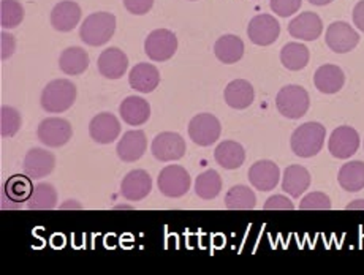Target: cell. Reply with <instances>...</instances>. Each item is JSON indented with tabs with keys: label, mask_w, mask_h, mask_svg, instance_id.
Instances as JSON below:
<instances>
[{
	"label": "cell",
	"mask_w": 364,
	"mask_h": 275,
	"mask_svg": "<svg viewBox=\"0 0 364 275\" xmlns=\"http://www.w3.org/2000/svg\"><path fill=\"white\" fill-rule=\"evenodd\" d=\"M326 130L318 122H307L293 131L291 151L301 158L315 157L325 144Z\"/></svg>",
	"instance_id": "obj_1"
},
{
	"label": "cell",
	"mask_w": 364,
	"mask_h": 275,
	"mask_svg": "<svg viewBox=\"0 0 364 275\" xmlns=\"http://www.w3.org/2000/svg\"><path fill=\"white\" fill-rule=\"evenodd\" d=\"M116 31V18L111 13H92L84 19L80 29V37L89 46H102L108 43Z\"/></svg>",
	"instance_id": "obj_2"
},
{
	"label": "cell",
	"mask_w": 364,
	"mask_h": 275,
	"mask_svg": "<svg viewBox=\"0 0 364 275\" xmlns=\"http://www.w3.org/2000/svg\"><path fill=\"white\" fill-rule=\"evenodd\" d=\"M76 86L68 80H54L41 92V108L51 114H59L73 107Z\"/></svg>",
	"instance_id": "obj_3"
},
{
	"label": "cell",
	"mask_w": 364,
	"mask_h": 275,
	"mask_svg": "<svg viewBox=\"0 0 364 275\" xmlns=\"http://www.w3.org/2000/svg\"><path fill=\"white\" fill-rule=\"evenodd\" d=\"M309 104L311 98L307 90L301 86H295V84L285 86L284 89L279 90L276 97V107L279 112L289 119H301L306 116Z\"/></svg>",
	"instance_id": "obj_4"
},
{
	"label": "cell",
	"mask_w": 364,
	"mask_h": 275,
	"mask_svg": "<svg viewBox=\"0 0 364 275\" xmlns=\"http://www.w3.org/2000/svg\"><path fill=\"white\" fill-rule=\"evenodd\" d=\"M178 49V38L171 31L157 29L148 35L144 41V53L154 62L171 59Z\"/></svg>",
	"instance_id": "obj_5"
},
{
	"label": "cell",
	"mask_w": 364,
	"mask_h": 275,
	"mask_svg": "<svg viewBox=\"0 0 364 275\" xmlns=\"http://www.w3.org/2000/svg\"><path fill=\"white\" fill-rule=\"evenodd\" d=\"M157 183L160 192L168 198H181L191 188V176L182 166L170 165L160 171Z\"/></svg>",
	"instance_id": "obj_6"
},
{
	"label": "cell",
	"mask_w": 364,
	"mask_h": 275,
	"mask_svg": "<svg viewBox=\"0 0 364 275\" xmlns=\"http://www.w3.org/2000/svg\"><path fill=\"white\" fill-rule=\"evenodd\" d=\"M222 125L219 119L213 114H198L188 124V136L197 146L208 147L213 146L220 138Z\"/></svg>",
	"instance_id": "obj_7"
},
{
	"label": "cell",
	"mask_w": 364,
	"mask_h": 275,
	"mask_svg": "<svg viewBox=\"0 0 364 275\" xmlns=\"http://www.w3.org/2000/svg\"><path fill=\"white\" fill-rule=\"evenodd\" d=\"M151 151L159 161H176L184 157L186 141L179 133L164 131L154 138Z\"/></svg>",
	"instance_id": "obj_8"
},
{
	"label": "cell",
	"mask_w": 364,
	"mask_h": 275,
	"mask_svg": "<svg viewBox=\"0 0 364 275\" xmlns=\"http://www.w3.org/2000/svg\"><path fill=\"white\" fill-rule=\"evenodd\" d=\"M38 139L48 147L65 146L73 135L72 125L60 117H48L38 125Z\"/></svg>",
	"instance_id": "obj_9"
},
{
	"label": "cell",
	"mask_w": 364,
	"mask_h": 275,
	"mask_svg": "<svg viewBox=\"0 0 364 275\" xmlns=\"http://www.w3.org/2000/svg\"><path fill=\"white\" fill-rule=\"evenodd\" d=\"M325 40L331 51L338 54H346L358 45L360 35L352 26L344 23V21H336V23L328 27Z\"/></svg>",
	"instance_id": "obj_10"
},
{
	"label": "cell",
	"mask_w": 364,
	"mask_h": 275,
	"mask_svg": "<svg viewBox=\"0 0 364 275\" xmlns=\"http://www.w3.org/2000/svg\"><path fill=\"white\" fill-rule=\"evenodd\" d=\"M281 33V24L271 15H258L250 19L247 35L252 43L258 46H269L274 43Z\"/></svg>",
	"instance_id": "obj_11"
},
{
	"label": "cell",
	"mask_w": 364,
	"mask_h": 275,
	"mask_svg": "<svg viewBox=\"0 0 364 275\" xmlns=\"http://www.w3.org/2000/svg\"><path fill=\"white\" fill-rule=\"evenodd\" d=\"M358 147H360L358 131L347 125L336 129L331 133L330 143H328V149H330L331 155L339 160L350 158L353 153H356Z\"/></svg>",
	"instance_id": "obj_12"
},
{
	"label": "cell",
	"mask_w": 364,
	"mask_h": 275,
	"mask_svg": "<svg viewBox=\"0 0 364 275\" xmlns=\"http://www.w3.org/2000/svg\"><path fill=\"white\" fill-rule=\"evenodd\" d=\"M281 179V169L271 160H260L249 169V180L260 192L274 190Z\"/></svg>",
	"instance_id": "obj_13"
},
{
	"label": "cell",
	"mask_w": 364,
	"mask_h": 275,
	"mask_svg": "<svg viewBox=\"0 0 364 275\" xmlns=\"http://www.w3.org/2000/svg\"><path fill=\"white\" fill-rule=\"evenodd\" d=\"M89 135L95 143L99 144H111L121 135V122L117 121L114 114L102 112L95 116L89 124Z\"/></svg>",
	"instance_id": "obj_14"
},
{
	"label": "cell",
	"mask_w": 364,
	"mask_h": 275,
	"mask_svg": "<svg viewBox=\"0 0 364 275\" xmlns=\"http://www.w3.org/2000/svg\"><path fill=\"white\" fill-rule=\"evenodd\" d=\"M152 179L143 169H135L125 176L121 183V193L129 201H141L151 193Z\"/></svg>",
	"instance_id": "obj_15"
},
{
	"label": "cell",
	"mask_w": 364,
	"mask_h": 275,
	"mask_svg": "<svg viewBox=\"0 0 364 275\" xmlns=\"http://www.w3.org/2000/svg\"><path fill=\"white\" fill-rule=\"evenodd\" d=\"M289 32L293 38L314 41L320 37L321 32H323V23H321L317 13L306 11L301 13L299 16L291 21L289 26Z\"/></svg>",
	"instance_id": "obj_16"
},
{
	"label": "cell",
	"mask_w": 364,
	"mask_h": 275,
	"mask_svg": "<svg viewBox=\"0 0 364 275\" xmlns=\"http://www.w3.org/2000/svg\"><path fill=\"white\" fill-rule=\"evenodd\" d=\"M97 68L102 76L108 77V80H119L129 68V58L125 55L121 49L117 48H108L100 54L99 62H97Z\"/></svg>",
	"instance_id": "obj_17"
},
{
	"label": "cell",
	"mask_w": 364,
	"mask_h": 275,
	"mask_svg": "<svg viewBox=\"0 0 364 275\" xmlns=\"http://www.w3.org/2000/svg\"><path fill=\"white\" fill-rule=\"evenodd\" d=\"M146 147H148L146 133L141 130H130L124 133L122 139L119 141L116 152L122 161L132 163V161H136L143 157Z\"/></svg>",
	"instance_id": "obj_18"
},
{
	"label": "cell",
	"mask_w": 364,
	"mask_h": 275,
	"mask_svg": "<svg viewBox=\"0 0 364 275\" xmlns=\"http://www.w3.org/2000/svg\"><path fill=\"white\" fill-rule=\"evenodd\" d=\"M54 166V155L45 149H40V147L31 149L24 158V173L29 176V178H45V176L53 173Z\"/></svg>",
	"instance_id": "obj_19"
},
{
	"label": "cell",
	"mask_w": 364,
	"mask_h": 275,
	"mask_svg": "<svg viewBox=\"0 0 364 275\" xmlns=\"http://www.w3.org/2000/svg\"><path fill=\"white\" fill-rule=\"evenodd\" d=\"M129 82L133 90L141 92V94H151L159 86L160 73L151 63H138L130 70Z\"/></svg>",
	"instance_id": "obj_20"
},
{
	"label": "cell",
	"mask_w": 364,
	"mask_h": 275,
	"mask_svg": "<svg viewBox=\"0 0 364 275\" xmlns=\"http://www.w3.org/2000/svg\"><path fill=\"white\" fill-rule=\"evenodd\" d=\"M81 19V9L76 2L65 0L58 4L51 11V24L55 31L70 32L78 26Z\"/></svg>",
	"instance_id": "obj_21"
},
{
	"label": "cell",
	"mask_w": 364,
	"mask_h": 275,
	"mask_svg": "<svg viewBox=\"0 0 364 275\" xmlns=\"http://www.w3.org/2000/svg\"><path fill=\"white\" fill-rule=\"evenodd\" d=\"M119 114H121L122 121L125 124L138 126L149 121L151 107L144 98L132 95L125 98V100L121 103V107H119Z\"/></svg>",
	"instance_id": "obj_22"
},
{
	"label": "cell",
	"mask_w": 364,
	"mask_h": 275,
	"mask_svg": "<svg viewBox=\"0 0 364 275\" xmlns=\"http://www.w3.org/2000/svg\"><path fill=\"white\" fill-rule=\"evenodd\" d=\"M311 185V174L304 166H287L282 176V190L291 198H299Z\"/></svg>",
	"instance_id": "obj_23"
},
{
	"label": "cell",
	"mask_w": 364,
	"mask_h": 275,
	"mask_svg": "<svg viewBox=\"0 0 364 275\" xmlns=\"http://www.w3.org/2000/svg\"><path fill=\"white\" fill-rule=\"evenodd\" d=\"M315 87H317L321 94H336L342 87H344L346 76L344 72L338 65H321L314 76Z\"/></svg>",
	"instance_id": "obj_24"
},
{
	"label": "cell",
	"mask_w": 364,
	"mask_h": 275,
	"mask_svg": "<svg viewBox=\"0 0 364 275\" xmlns=\"http://www.w3.org/2000/svg\"><path fill=\"white\" fill-rule=\"evenodd\" d=\"M225 102L233 109H246L254 103L255 92L252 84L246 80H235L225 89Z\"/></svg>",
	"instance_id": "obj_25"
},
{
	"label": "cell",
	"mask_w": 364,
	"mask_h": 275,
	"mask_svg": "<svg viewBox=\"0 0 364 275\" xmlns=\"http://www.w3.org/2000/svg\"><path fill=\"white\" fill-rule=\"evenodd\" d=\"M214 158L217 163L225 169H237L241 168L246 160L244 147L236 141H223L214 152Z\"/></svg>",
	"instance_id": "obj_26"
},
{
	"label": "cell",
	"mask_w": 364,
	"mask_h": 275,
	"mask_svg": "<svg viewBox=\"0 0 364 275\" xmlns=\"http://www.w3.org/2000/svg\"><path fill=\"white\" fill-rule=\"evenodd\" d=\"M59 67L65 75H70V76L81 75L89 68V55L80 46L67 48L65 51L60 54Z\"/></svg>",
	"instance_id": "obj_27"
},
{
	"label": "cell",
	"mask_w": 364,
	"mask_h": 275,
	"mask_svg": "<svg viewBox=\"0 0 364 275\" xmlns=\"http://www.w3.org/2000/svg\"><path fill=\"white\" fill-rule=\"evenodd\" d=\"M215 58L223 63H235L244 55V43L236 35H223L214 45Z\"/></svg>",
	"instance_id": "obj_28"
},
{
	"label": "cell",
	"mask_w": 364,
	"mask_h": 275,
	"mask_svg": "<svg viewBox=\"0 0 364 275\" xmlns=\"http://www.w3.org/2000/svg\"><path fill=\"white\" fill-rule=\"evenodd\" d=\"M338 180L347 192H360L364 188V161H348L341 168Z\"/></svg>",
	"instance_id": "obj_29"
},
{
	"label": "cell",
	"mask_w": 364,
	"mask_h": 275,
	"mask_svg": "<svg viewBox=\"0 0 364 275\" xmlns=\"http://www.w3.org/2000/svg\"><path fill=\"white\" fill-rule=\"evenodd\" d=\"M58 206V192L51 183L41 182L35 185L31 198L27 200V209L31 210H51Z\"/></svg>",
	"instance_id": "obj_30"
},
{
	"label": "cell",
	"mask_w": 364,
	"mask_h": 275,
	"mask_svg": "<svg viewBox=\"0 0 364 275\" xmlns=\"http://www.w3.org/2000/svg\"><path fill=\"white\" fill-rule=\"evenodd\" d=\"M281 62L291 72H299L309 63V49L301 43H287L281 51Z\"/></svg>",
	"instance_id": "obj_31"
},
{
	"label": "cell",
	"mask_w": 364,
	"mask_h": 275,
	"mask_svg": "<svg viewBox=\"0 0 364 275\" xmlns=\"http://www.w3.org/2000/svg\"><path fill=\"white\" fill-rule=\"evenodd\" d=\"M255 204L257 196L247 185H235L225 195V206L230 210H250Z\"/></svg>",
	"instance_id": "obj_32"
},
{
	"label": "cell",
	"mask_w": 364,
	"mask_h": 275,
	"mask_svg": "<svg viewBox=\"0 0 364 275\" xmlns=\"http://www.w3.org/2000/svg\"><path fill=\"white\" fill-rule=\"evenodd\" d=\"M222 190V179L220 176L214 169H208V171L201 173L197 180H195V193H197L201 200H214Z\"/></svg>",
	"instance_id": "obj_33"
},
{
	"label": "cell",
	"mask_w": 364,
	"mask_h": 275,
	"mask_svg": "<svg viewBox=\"0 0 364 275\" xmlns=\"http://www.w3.org/2000/svg\"><path fill=\"white\" fill-rule=\"evenodd\" d=\"M33 183L31 178H24V176H13L5 183L4 196L10 198L13 203H27L33 192Z\"/></svg>",
	"instance_id": "obj_34"
},
{
	"label": "cell",
	"mask_w": 364,
	"mask_h": 275,
	"mask_svg": "<svg viewBox=\"0 0 364 275\" xmlns=\"http://www.w3.org/2000/svg\"><path fill=\"white\" fill-rule=\"evenodd\" d=\"M24 19V9L18 0H2L0 4V24L4 29H15Z\"/></svg>",
	"instance_id": "obj_35"
},
{
	"label": "cell",
	"mask_w": 364,
	"mask_h": 275,
	"mask_svg": "<svg viewBox=\"0 0 364 275\" xmlns=\"http://www.w3.org/2000/svg\"><path fill=\"white\" fill-rule=\"evenodd\" d=\"M21 129V114L11 107H2L0 109V133L4 138L15 136Z\"/></svg>",
	"instance_id": "obj_36"
},
{
	"label": "cell",
	"mask_w": 364,
	"mask_h": 275,
	"mask_svg": "<svg viewBox=\"0 0 364 275\" xmlns=\"http://www.w3.org/2000/svg\"><path fill=\"white\" fill-rule=\"evenodd\" d=\"M301 210H330L331 209V200L330 196L321 192H312L306 195L299 203Z\"/></svg>",
	"instance_id": "obj_37"
},
{
	"label": "cell",
	"mask_w": 364,
	"mask_h": 275,
	"mask_svg": "<svg viewBox=\"0 0 364 275\" xmlns=\"http://www.w3.org/2000/svg\"><path fill=\"white\" fill-rule=\"evenodd\" d=\"M303 0H269L271 10L281 18H289L301 9Z\"/></svg>",
	"instance_id": "obj_38"
},
{
	"label": "cell",
	"mask_w": 364,
	"mask_h": 275,
	"mask_svg": "<svg viewBox=\"0 0 364 275\" xmlns=\"http://www.w3.org/2000/svg\"><path fill=\"white\" fill-rule=\"evenodd\" d=\"M263 207L266 210H293L295 209V204H293L284 195H274V196H271V198L266 200Z\"/></svg>",
	"instance_id": "obj_39"
},
{
	"label": "cell",
	"mask_w": 364,
	"mask_h": 275,
	"mask_svg": "<svg viewBox=\"0 0 364 275\" xmlns=\"http://www.w3.org/2000/svg\"><path fill=\"white\" fill-rule=\"evenodd\" d=\"M125 9H127L132 15H146L154 5V0H124Z\"/></svg>",
	"instance_id": "obj_40"
},
{
	"label": "cell",
	"mask_w": 364,
	"mask_h": 275,
	"mask_svg": "<svg viewBox=\"0 0 364 275\" xmlns=\"http://www.w3.org/2000/svg\"><path fill=\"white\" fill-rule=\"evenodd\" d=\"M0 41H2V45H0V49H2V59H9L13 55V53H15V48H16V43H15V37L10 33L6 32H2V35H0Z\"/></svg>",
	"instance_id": "obj_41"
},
{
	"label": "cell",
	"mask_w": 364,
	"mask_h": 275,
	"mask_svg": "<svg viewBox=\"0 0 364 275\" xmlns=\"http://www.w3.org/2000/svg\"><path fill=\"white\" fill-rule=\"evenodd\" d=\"M353 23L361 32H364V0L356 4L353 9Z\"/></svg>",
	"instance_id": "obj_42"
},
{
	"label": "cell",
	"mask_w": 364,
	"mask_h": 275,
	"mask_svg": "<svg viewBox=\"0 0 364 275\" xmlns=\"http://www.w3.org/2000/svg\"><path fill=\"white\" fill-rule=\"evenodd\" d=\"M352 209L363 210V209H364V200H358V201H353L352 204H348V206H347V210H352Z\"/></svg>",
	"instance_id": "obj_43"
},
{
	"label": "cell",
	"mask_w": 364,
	"mask_h": 275,
	"mask_svg": "<svg viewBox=\"0 0 364 275\" xmlns=\"http://www.w3.org/2000/svg\"><path fill=\"white\" fill-rule=\"evenodd\" d=\"M331 2H333V0H309V4L317 5V6H323V5H328Z\"/></svg>",
	"instance_id": "obj_44"
}]
</instances>
